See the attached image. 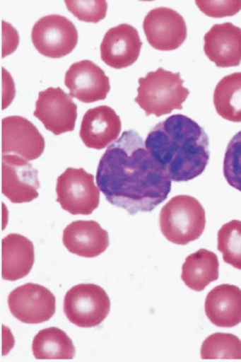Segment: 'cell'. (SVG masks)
I'll return each mask as SVG.
<instances>
[{
  "label": "cell",
  "instance_id": "obj_25",
  "mask_svg": "<svg viewBox=\"0 0 241 362\" xmlns=\"http://www.w3.org/2000/svg\"><path fill=\"white\" fill-rule=\"evenodd\" d=\"M223 171L228 184L241 192V131L228 144Z\"/></svg>",
  "mask_w": 241,
  "mask_h": 362
},
{
  "label": "cell",
  "instance_id": "obj_22",
  "mask_svg": "<svg viewBox=\"0 0 241 362\" xmlns=\"http://www.w3.org/2000/svg\"><path fill=\"white\" fill-rule=\"evenodd\" d=\"M213 104L218 115L230 122H241V72L230 74L214 90Z\"/></svg>",
  "mask_w": 241,
  "mask_h": 362
},
{
  "label": "cell",
  "instance_id": "obj_2",
  "mask_svg": "<svg viewBox=\"0 0 241 362\" xmlns=\"http://www.w3.org/2000/svg\"><path fill=\"white\" fill-rule=\"evenodd\" d=\"M145 146L173 182L200 176L211 158L205 129L182 115H172L153 127Z\"/></svg>",
  "mask_w": 241,
  "mask_h": 362
},
{
  "label": "cell",
  "instance_id": "obj_16",
  "mask_svg": "<svg viewBox=\"0 0 241 362\" xmlns=\"http://www.w3.org/2000/svg\"><path fill=\"white\" fill-rule=\"evenodd\" d=\"M204 50L219 68L237 67L241 62V28L230 23L214 25L204 37Z\"/></svg>",
  "mask_w": 241,
  "mask_h": 362
},
{
  "label": "cell",
  "instance_id": "obj_4",
  "mask_svg": "<svg viewBox=\"0 0 241 362\" xmlns=\"http://www.w3.org/2000/svg\"><path fill=\"white\" fill-rule=\"evenodd\" d=\"M160 224L163 236L172 244H189L205 230V209L195 197L177 195L161 209Z\"/></svg>",
  "mask_w": 241,
  "mask_h": 362
},
{
  "label": "cell",
  "instance_id": "obj_20",
  "mask_svg": "<svg viewBox=\"0 0 241 362\" xmlns=\"http://www.w3.org/2000/svg\"><path fill=\"white\" fill-rule=\"evenodd\" d=\"M218 277L219 261L213 251L199 250L188 256L182 265V281L196 292L205 290Z\"/></svg>",
  "mask_w": 241,
  "mask_h": 362
},
{
  "label": "cell",
  "instance_id": "obj_21",
  "mask_svg": "<svg viewBox=\"0 0 241 362\" xmlns=\"http://www.w3.org/2000/svg\"><path fill=\"white\" fill-rule=\"evenodd\" d=\"M33 351L39 361H69L76 356L73 341L58 327H49L39 332L33 340Z\"/></svg>",
  "mask_w": 241,
  "mask_h": 362
},
{
  "label": "cell",
  "instance_id": "obj_3",
  "mask_svg": "<svg viewBox=\"0 0 241 362\" xmlns=\"http://www.w3.org/2000/svg\"><path fill=\"white\" fill-rule=\"evenodd\" d=\"M181 74L172 73L158 68L144 78L139 79V95L135 103L139 105L145 115L156 117L169 115L175 110H182V104L189 96V90L184 87Z\"/></svg>",
  "mask_w": 241,
  "mask_h": 362
},
{
  "label": "cell",
  "instance_id": "obj_1",
  "mask_svg": "<svg viewBox=\"0 0 241 362\" xmlns=\"http://www.w3.org/2000/svg\"><path fill=\"white\" fill-rule=\"evenodd\" d=\"M96 182L111 205L129 215L152 212L171 192V180L134 129L108 146L98 166Z\"/></svg>",
  "mask_w": 241,
  "mask_h": 362
},
{
  "label": "cell",
  "instance_id": "obj_24",
  "mask_svg": "<svg viewBox=\"0 0 241 362\" xmlns=\"http://www.w3.org/2000/svg\"><path fill=\"white\" fill-rule=\"evenodd\" d=\"M217 248L223 255L224 262L241 269V221H230L217 234Z\"/></svg>",
  "mask_w": 241,
  "mask_h": 362
},
{
  "label": "cell",
  "instance_id": "obj_7",
  "mask_svg": "<svg viewBox=\"0 0 241 362\" xmlns=\"http://www.w3.org/2000/svg\"><path fill=\"white\" fill-rule=\"evenodd\" d=\"M31 39L40 54L49 58L70 54L78 42V33L68 18L49 15L34 25Z\"/></svg>",
  "mask_w": 241,
  "mask_h": 362
},
{
  "label": "cell",
  "instance_id": "obj_5",
  "mask_svg": "<svg viewBox=\"0 0 241 362\" xmlns=\"http://www.w3.org/2000/svg\"><path fill=\"white\" fill-rule=\"evenodd\" d=\"M110 305V297L99 285L78 284L68 291L63 308L71 324L90 329L107 319Z\"/></svg>",
  "mask_w": 241,
  "mask_h": 362
},
{
  "label": "cell",
  "instance_id": "obj_17",
  "mask_svg": "<svg viewBox=\"0 0 241 362\" xmlns=\"http://www.w3.org/2000/svg\"><path fill=\"white\" fill-rule=\"evenodd\" d=\"M63 244L73 255L94 258L107 250L110 237L97 221H78L66 227Z\"/></svg>",
  "mask_w": 241,
  "mask_h": 362
},
{
  "label": "cell",
  "instance_id": "obj_10",
  "mask_svg": "<svg viewBox=\"0 0 241 362\" xmlns=\"http://www.w3.org/2000/svg\"><path fill=\"white\" fill-rule=\"evenodd\" d=\"M38 170L17 155H2L1 192L12 203L31 202L39 197Z\"/></svg>",
  "mask_w": 241,
  "mask_h": 362
},
{
  "label": "cell",
  "instance_id": "obj_11",
  "mask_svg": "<svg viewBox=\"0 0 241 362\" xmlns=\"http://www.w3.org/2000/svg\"><path fill=\"white\" fill-rule=\"evenodd\" d=\"M45 139L33 123L22 116L2 119V155H17L28 162L41 157Z\"/></svg>",
  "mask_w": 241,
  "mask_h": 362
},
{
  "label": "cell",
  "instance_id": "obj_12",
  "mask_svg": "<svg viewBox=\"0 0 241 362\" xmlns=\"http://www.w3.org/2000/svg\"><path fill=\"white\" fill-rule=\"evenodd\" d=\"M143 28L151 46L163 52L179 49L187 38L184 18L171 8H155L148 13Z\"/></svg>",
  "mask_w": 241,
  "mask_h": 362
},
{
  "label": "cell",
  "instance_id": "obj_14",
  "mask_svg": "<svg viewBox=\"0 0 241 362\" xmlns=\"http://www.w3.org/2000/svg\"><path fill=\"white\" fill-rule=\"evenodd\" d=\"M141 47L137 29L122 23L105 33L100 44V57L111 68L124 69L137 62Z\"/></svg>",
  "mask_w": 241,
  "mask_h": 362
},
{
  "label": "cell",
  "instance_id": "obj_13",
  "mask_svg": "<svg viewBox=\"0 0 241 362\" xmlns=\"http://www.w3.org/2000/svg\"><path fill=\"white\" fill-rule=\"evenodd\" d=\"M65 86L70 90L71 98L87 104L107 99L111 88L110 78L105 71L90 60L74 63L69 68Z\"/></svg>",
  "mask_w": 241,
  "mask_h": 362
},
{
  "label": "cell",
  "instance_id": "obj_8",
  "mask_svg": "<svg viewBox=\"0 0 241 362\" xmlns=\"http://www.w3.org/2000/svg\"><path fill=\"white\" fill-rule=\"evenodd\" d=\"M12 315L25 324L49 321L57 310V298L46 287L28 284L16 288L8 297Z\"/></svg>",
  "mask_w": 241,
  "mask_h": 362
},
{
  "label": "cell",
  "instance_id": "obj_18",
  "mask_svg": "<svg viewBox=\"0 0 241 362\" xmlns=\"http://www.w3.org/2000/svg\"><path fill=\"white\" fill-rule=\"evenodd\" d=\"M206 315L214 326L234 327L241 323V289L235 285L221 284L206 296Z\"/></svg>",
  "mask_w": 241,
  "mask_h": 362
},
{
  "label": "cell",
  "instance_id": "obj_19",
  "mask_svg": "<svg viewBox=\"0 0 241 362\" xmlns=\"http://www.w3.org/2000/svg\"><path fill=\"white\" fill-rule=\"evenodd\" d=\"M1 276L16 281L30 273L35 261L34 245L28 238L10 234L1 240Z\"/></svg>",
  "mask_w": 241,
  "mask_h": 362
},
{
  "label": "cell",
  "instance_id": "obj_23",
  "mask_svg": "<svg viewBox=\"0 0 241 362\" xmlns=\"http://www.w3.org/2000/svg\"><path fill=\"white\" fill-rule=\"evenodd\" d=\"M203 359H241V340L234 334L218 332L206 338L201 348Z\"/></svg>",
  "mask_w": 241,
  "mask_h": 362
},
{
  "label": "cell",
  "instance_id": "obj_26",
  "mask_svg": "<svg viewBox=\"0 0 241 362\" xmlns=\"http://www.w3.org/2000/svg\"><path fill=\"white\" fill-rule=\"evenodd\" d=\"M65 4L69 11L82 22L97 23L107 16V4L105 0H67Z\"/></svg>",
  "mask_w": 241,
  "mask_h": 362
},
{
  "label": "cell",
  "instance_id": "obj_6",
  "mask_svg": "<svg viewBox=\"0 0 241 362\" xmlns=\"http://www.w3.org/2000/svg\"><path fill=\"white\" fill-rule=\"evenodd\" d=\"M57 201L71 215H91L100 204V189L92 174L69 168L57 179Z\"/></svg>",
  "mask_w": 241,
  "mask_h": 362
},
{
  "label": "cell",
  "instance_id": "obj_9",
  "mask_svg": "<svg viewBox=\"0 0 241 362\" xmlns=\"http://www.w3.org/2000/svg\"><path fill=\"white\" fill-rule=\"evenodd\" d=\"M34 116L55 136L73 132L78 118V105L60 87L40 92Z\"/></svg>",
  "mask_w": 241,
  "mask_h": 362
},
{
  "label": "cell",
  "instance_id": "obj_15",
  "mask_svg": "<svg viewBox=\"0 0 241 362\" xmlns=\"http://www.w3.org/2000/svg\"><path fill=\"white\" fill-rule=\"evenodd\" d=\"M121 129L120 116L113 108L100 105L84 115L79 136L86 147L102 150L118 139Z\"/></svg>",
  "mask_w": 241,
  "mask_h": 362
},
{
  "label": "cell",
  "instance_id": "obj_27",
  "mask_svg": "<svg viewBox=\"0 0 241 362\" xmlns=\"http://www.w3.org/2000/svg\"><path fill=\"white\" fill-rule=\"evenodd\" d=\"M195 4L204 14L211 18L232 17L237 15L241 10V0H230V1L197 0Z\"/></svg>",
  "mask_w": 241,
  "mask_h": 362
}]
</instances>
